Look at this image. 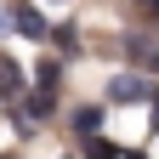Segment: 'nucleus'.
<instances>
[{"instance_id": "obj_1", "label": "nucleus", "mask_w": 159, "mask_h": 159, "mask_svg": "<svg viewBox=\"0 0 159 159\" xmlns=\"http://www.w3.org/2000/svg\"><path fill=\"white\" fill-rule=\"evenodd\" d=\"M108 97H114L119 108H125V102H148V97H159V91L148 85V80H136V74H119L114 85H108Z\"/></svg>"}, {"instance_id": "obj_2", "label": "nucleus", "mask_w": 159, "mask_h": 159, "mask_svg": "<svg viewBox=\"0 0 159 159\" xmlns=\"http://www.w3.org/2000/svg\"><path fill=\"white\" fill-rule=\"evenodd\" d=\"M125 57H131L136 68L159 74V46H153V40H142V34H125Z\"/></svg>"}, {"instance_id": "obj_3", "label": "nucleus", "mask_w": 159, "mask_h": 159, "mask_svg": "<svg viewBox=\"0 0 159 159\" xmlns=\"http://www.w3.org/2000/svg\"><path fill=\"white\" fill-rule=\"evenodd\" d=\"M11 29H17V34H29V40L51 34V29H46V17H40L34 6H11Z\"/></svg>"}, {"instance_id": "obj_4", "label": "nucleus", "mask_w": 159, "mask_h": 159, "mask_svg": "<svg viewBox=\"0 0 159 159\" xmlns=\"http://www.w3.org/2000/svg\"><path fill=\"white\" fill-rule=\"evenodd\" d=\"M34 80H40V91H51V97H57V80H63V68H57L51 57H46V63L34 68Z\"/></svg>"}, {"instance_id": "obj_5", "label": "nucleus", "mask_w": 159, "mask_h": 159, "mask_svg": "<svg viewBox=\"0 0 159 159\" xmlns=\"http://www.w3.org/2000/svg\"><path fill=\"white\" fill-rule=\"evenodd\" d=\"M51 102H57L51 91H34L29 102H23V114H29V119H46V114H51Z\"/></svg>"}, {"instance_id": "obj_6", "label": "nucleus", "mask_w": 159, "mask_h": 159, "mask_svg": "<svg viewBox=\"0 0 159 159\" xmlns=\"http://www.w3.org/2000/svg\"><path fill=\"white\" fill-rule=\"evenodd\" d=\"M85 159H125L114 142H102V136H85Z\"/></svg>"}, {"instance_id": "obj_7", "label": "nucleus", "mask_w": 159, "mask_h": 159, "mask_svg": "<svg viewBox=\"0 0 159 159\" xmlns=\"http://www.w3.org/2000/svg\"><path fill=\"white\" fill-rule=\"evenodd\" d=\"M0 97H17V63H0Z\"/></svg>"}, {"instance_id": "obj_8", "label": "nucleus", "mask_w": 159, "mask_h": 159, "mask_svg": "<svg viewBox=\"0 0 159 159\" xmlns=\"http://www.w3.org/2000/svg\"><path fill=\"white\" fill-rule=\"evenodd\" d=\"M142 6H148V11H153V17H159V0H142Z\"/></svg>"}, {"instance_id": "obj_9", "label": "nucleus", "mask_w": 159, "mask_h": 159, "mask_svg": "<svg viewBox=\"0 0 159 159\" xmlns=\"http://www.w3.org/2000/svg\"><path fill=\"white\" fill-rule=\"evenodd\" d=\"M153 131H159V97H153Z\"/></svg>"}]
</instances>
